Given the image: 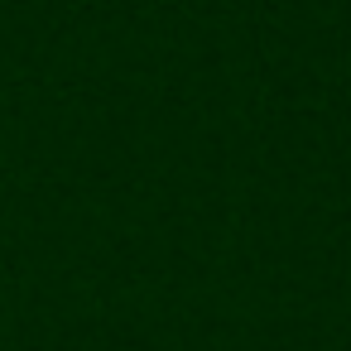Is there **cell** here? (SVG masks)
<instances>
[]
</instances>
